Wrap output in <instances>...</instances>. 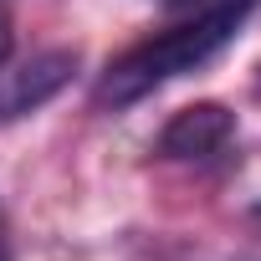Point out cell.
I'll return each instance as SVG.
<instances>
[{
    "label": "cell",
    "instance_id": "cell-1",
    "mask_svg": "<svg viewBox=\"0 0 261 261\" xmlns=\"http://www.w3.org/2000/svg\"><path fill=\"white\" fill-rule=\"evenodd\" d=\"M251 6H256V0H215V6L195 11V21H185V26H174V31H164V36L134 46V51H123L102 72V82L92 92L97 108H134L154 87H164V82L205 67L210 57H220L236 41V31L246 26Z\"/></svg>",
    "mask_w": 261,
    "mask_h": 261
},
{
    "label": "cell",
    "instance_id": "cell-2",
    "mask_svg": "<svg viewBox=\"0 0 261 261\" xmlns=\"http://www.w3.org/2000/svg\"><path fill=\"white\" fill-rule=\"evenodd\" d=\"M77 67H82L77 46H51V51H36L31 62H21L16 72H6L0 77V128L31 118L36 108H46L62 87H72Z\"/></svg>",
    "mask_w": 261,
    "mask_h": 261
},
{
    "label": "cell",
    "instance_id": "cell-3",
    "mask_svg": "<svg viewBox=\"0 0 261 261\" xmlns=\"http://www.w3.org/2000/svg\"><path fill=\"white\" fill-rule=\"evenodd\" d=\"M230 139H236V113L225 102H190L164 123L159 159H210Z\"/></svg>",
    "mask_w": 261,
    "mask_h": 261
},
{
    "label": "cell",
    "instance_id": "cell-4",
    "mask_svg": "<svg viewBox=\"0 0 261 261\" xmlns=\"http://www.w3.org/2000/svg\"><path fill=\"white\" fill-rule=\"evenodd\" d=\"M11 46H16V26H11V11L0 6V62L11 57Z\"/></svg>",
    "mask_w": 261,
    "mask_h": 261
},
{
    "label": "cell",
    "instance_id": "cell-5",
    "mask_svg": "<svg viewBox=\"0 0 261 261\" xmlns=\"http://www.w3.org/2000/svg\"><path fill=\"white\" fill-rule=\"evenodd\" d=\"M169 6H185V0H169ZM205 6H215V0H205Z\"/></svg>",
    "mask_w": 261,
    "mask_h": 261
},
{
    "label": "cell",
    "instance_id": "cell-6",
    "mask_svg": "<svg viewBox=\"0 0 261 261\" xmlns=\"http://www.w3.org/2000/svg\"><path fill=\"white\" fill-rule=\"evenodd\" d=\"M0 261H6V246H0Z\"/></svg>",
    "mask_w": 261,
    "mask_h": 261
},
{
    "label": "cell",
    "instance_id": "cell-7",
    "mask_svg": "<svg viewBox=\"0 0 261 261\" xmlns=\"http://www.w3.org/2000/svg\"><path fill=\"white\" fill-rule=\"evenodd\" d=\"M256 215H261V210H256Z\"/></svg>",
    "mask_w": 261,
    "mask_h": 261
}]
</instances>
